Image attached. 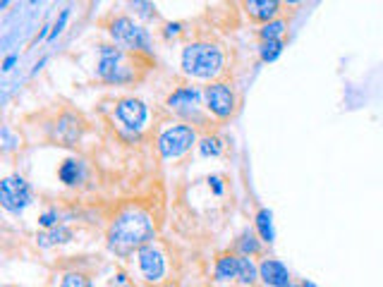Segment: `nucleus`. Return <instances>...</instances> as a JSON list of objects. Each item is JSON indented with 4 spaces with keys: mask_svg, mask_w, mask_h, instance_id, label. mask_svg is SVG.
I'll return each mask as SVG.
<instances>
[{
    "mask_svg": "<svg viewBox=\"0 0 383 287\" xmlns=\"http://www.w3.org/2000/svg\"><path fill=\"white\" fill-rule=\"evenodd\" d=\"M15 62H17V55H8V57H5V62H3V70L10 72V70H12Z\"/></svg>",
    "mask_w": 383,
    "mask_h": 287,
    "instance_id": "bb28decb",
    "label": "nucleus"
},
{
    "mask_svg": "<svg viewBox=\"0 0 383 287\" xmlns=\"http://www.w3.org/2000/svg\"><path fill=\"white\" fill-rule=\"evenodd\" d=\"M288 287H297V285H292V283H290V285H288ZM299 287H302V285H299Z\"/></svg>",
    "mask_w": 383,
    "mask_h": 287,
    "instance_id": "7c9ffc66",
    "label": "nucleus"
},
{
    "mask_svg": "<svg viewBox=\"0 0 383 287\" xmlns=\"http://www.w3.org/2000/svg\"><path fill=\"white\" fill-rule=\"evenodd\" d=\"M60 180L65 182V185H80L82 180H84L86 170H84V163H82L80 158H67L63 165H60L58 170Z\"/></svg>",
    "mask_w": 383,
    "mask_h": 287,
    "instance_id": "ddd939ff",
    "label": "nucleus"
},
{
    "mask_svg": "<svg viewBox=\"0 0 383 287\" xmlns=\"http://www.w3.org/2000/svg\"><path fill=\"white\" fill-rule=\"evenodd\" d=\"M108 287H134V283L127 273H115L111 278V283H108Z\"/></svg>",
    "mask_w": 383,
    "mask_h": 287,
    "instance_id": "393cba45",
    "label": "nucleus"
},
{
    "mask_svg": "<svg viewBox=\"0 0 383 287\" xmlns=\"http://www.w3.org/2000/svg\"><path fill=\"white\" fill-rule=\"evenodd\" d=\"M302 287H319V285H317V283H312V280H304Z\"/></svg>",
    "mask_w": 383,
    "mask_h": 287,
    "instance_id": "c85d7f7f",
    "label": "nucleus"
},
{
    "mask_svg": "<svg viewBox=\"0 0 383 287\" xmlns=\"http://www.w3.org/2000/svg\"><path fill=\"white\" fill-rule=\"evenodd\" d=\"M163 34L168 36V39H170V36H178V34H180V24H178V22H175V24H165V31H163Z\"/></svg>",
    "mask_w": 383,
    "mask_h": 287,
    "instance_id": "a878e982",
    "label": "nucleus"
},
{
    "mask_svg": "<svg viewBox=\"0 0 383 287\" xmlns=\"http://www.w3.org/2000/svg\"><path fill=\"white\" fill-rule=\"evenodd\" d=\"M221 151H223V144H221L218 137H204L199 142V154L204 156V158H209V156H221Z\"/></svg>",
    "mask_w": 383,
    "mask_h": 287,
    "instance_id": "412c9836",
    "label": "nucleus"
},
{
    "mask_svg": "<svg viewBox=\"0 0 383 287\" xmlns=\"http://www.w3.org/2000/svg\"><path fill=\"white\" fill-rule=\"evenodd\" d=\"M245 8L254 19L273 22V17H276L278 10H281V3H278V0H250V3H245Z\"/></svg>",
    "mask_w": 383,
    "mask_h": 287,
    "instance_id": "9b49d317",
    "label": "nucleus"
},
{
    "mask_svg": "<svg viewBox=\"0 0 383 287\" xmlns=\"http://www.w3.org/2000/svg\"><path fill=\"white\" fill-rule=\"evenodd\" d=\"M72 237H75V234H72L70 228L58 225V228H53V230H46V232H39L36 242H39V247L50 249V247H55V244H67V242H72Z\"/></svg>",
    "mask_w": 383,
    "mask_h": 287,
    "instance_id": "f8f14e48",
    "label": "nucleus"
},
{
    "mask_svg": "<svg viewBox=\"0 0 383 287\" xmlns=\"http://www.w3.org/2000/svg\"><path fill=\"white\" fill-rule=\"evenodd\" d=\"M204 98H206V108L216 118H230L235 113V91L227 84H223V82H214V84L206 86Z\"/></svg>",
    "mask_w": 383,
    "mask_h": 287,
    "instance_id": "0eeeda50",
    "label": "nucleus"
},
{
    "mask_svg": "<svg viewBox=\"0 0 383 287\" xmlns=\"http://www.w3.org/2000/svg\"><path fill=\"white\" fill-rule=\"evenodd\" d=\"M153 234L156 228L151 216L142 208H127L108 228V249L118 257H129L132 252L151 244Z\"/></svg>",
    "mask_w": 383,
    "mask_h": 287,
    "instance_id": "f257e3e1",
    "label": "nucleus"
},
{
    "mask_svg": "<svg viewBox=\"0 0 383 287\" xmlns=\"http://www.w3.org/2000/svg\"><path fill=\"white\" fill-rule=\"evenodd\" d=\"M58 221H60V218H58V211H46L44 216L39 218V223H41V225H44V228H48V230L58 228Z\"/></svg>",
    "mask_w": 383,
    "mask_h": 287,
    "instance_id": "b1692460",
    "label": "nucleus"
},
{
    "mask_svg": "<svg viewBox=\"0 0 383 287\" xmlns=\"http://www.w3.org/2000/svg\"><path fill=\"white\" fill-rule=\"evenodd\" d=\"M225 55L221 46L196 41V44L185 46L183 50V72L196 80H214L223 72Z\"/></svg>",
    "mask_w": 383,
    "mask_h": 287,
    "instance_id": "f03ea898",
    "label": "nucleus"
},
{
    "mask_svg": "<svg viewBox=\"0 0 383 287\" xmlns=\"http://www.w3.org/2000/svg\"><path fill=\"white\" fill-rule=\"evenodd\" d=\"M237 249L242 252L240 257H254V254H259V249H261V244L254 237V232H245L240 237V242H237Z\"/></svg>",
    "mask_w": 383,
    "mask_h": 287,
    "instance_id": "aec40b11",
    "label": "nucleus"
},
{
    "mask_svg": "<svg viewBox=\"0 0 383 287\" xmlns=\"http://www.w3.org/2000/svg\"><path fill=\"white\" fill-rule=\"evenodd\" d=\"M256 278H259V268L252 263V259L240 257V273H237V280L245 285H252V283H256Z\"/></svg>",
    "mask_w": 383,
    "mask_h": 287,
    "instance_id": "a211bd4d",
    "label": "nucleus"
},
{
    "mask_svg": "<svg viewBox=\"0 0 383 287\" xmlns=\"http://www.w3.org/2000/svg\"><path fill=\"white\" fill-rule=\"evenodd\" d=\"M201 98V91L196 86H180L175 89L168 96V106L170 108H185V106H194Z\"/></svg>",
    "mask_w": 383,
    "mask_h": 287,
    "instance_id": "4468645a",
    "label": "nucleus"
},
{
    "mask_svg": "<svg viewBox=\"0 0 383 287\" xmlns=\"http://www.w3.org/2000/svg\"><path fill=\"white\" fill-rule=\"evenodd\" d=\"M111 36L115 46L127 50H151V36L149 31L129 17H115L111 22Z\"/></svg>",
    "mask_w": 383,
    "mask_h": 287,
    "instance_id": "7ed1b4c3",
    "label": "nucleus"
},
{
    "mask_svg": "<svg viewBox=\"0 0 383 287\" xmlns=\"http://www.w3.org/2000/svg\"><path fill=\"white\" fill-rule=\"evenodd\" d=\"M32 199H34L32 187H29V182L24 177L10 175L0 182V203H3L5 211L22 213L32 203Z\"/></svg>",
    "mask_w": 383,
    "mask_h": 287,
    "instance_id": "423d86ee",
    "label": "nucleus"
},
{
    "mask_svg": "<svg viewBox=\"0 0 383 287\" xmlns=\"http://www.w3.org/2000/svg\"><path fill=\"white\" fill-rule=\"evenodd\" d=\"M283 48H286L283 39L281 41H263L261 48H259V55H261L263 62H273V60H278V57H281Z\"/></svg>",
    "mask_w": 383,
    "mask_h": 287,
    "instance_id": "6ab92c4d",
    "label": "nucleus"
},
{
    "mask_svg": "<svg viewBox=\"0 0 383 287\" xmlns=\"http://www.w3.org/2000/svg\"><path fill=\"white\" fill-rule=\"evenodd\" d=\"M259 278L268 287H288L290 285V270L283 261L278 259H263L259 263Z\"/></svg>",
    "mask_w": 383,
    "mask_h": 287,
    "instance_id": "9d476101",
    "label": "nucleus"
},
{
    "mask_svg": "<svg viewBox=\"0 0 383 287\" xmlns=\"http://www.w3.org/2000/svg\"><path fill=\"white\" fill-rule=\"evenodd\" d=\"M256 230H259V237L263 239V242L271 244L273 239H276V230H273V213L268 211V208H261V211L256 213Z\"/></svg>",
    "mask_w": 383,
    "mask_h": 287,
    "instance_id": "dca6fc26",
    "label": "nucleus"
},
{
    "mask_svg": "<svg viewBox=\"0 0 383 287\" xmlns=\"http://www.w3.org/2000/svg\"><path fill=\"white\" fill-rule=\"evenodd\" d=\"M288 22L286 19H273V22H266L261 27V39L263 41H281V36L286 34Z\"/></svg>",
    "mask_w": 383,
    "mask_h": 287,
    "instance_id": "f3484780",
    "label": "nucleus"
},
{
    "mask_svg": "<svg viewBox=\"0 0 383 287\" xmlns=\"http://www.w3.org/2000/svg\"><path fill=\"white\" fill-rule=\"evenodd\" d=\"M60 287H94V285H91V280L84 273H65Z\"/></svg>",
    "mask_w": 383,
    "mask_h": 287,
    "instance_id": "4be33fe9",
    "label": "nucleus"
},
{
    "mask_svg": "<svg viewBox=\"0 0 383 287\" xmlns=\"http://www.w3.org/2000/svg\"><path fill=\"white\" fill-rule=\"evenodd\" d=\"M67 17H70V10H63V12H60V17L55 19V24H53V29H50V34H48V39H50V41H53V39H58V34L65 29Z\"/></svg>",
    "mask_w": 383,
    "mask_h": 287,
    "instance_id": "5701e85b",
    "label": "nucleus"
},
{
    "mask_svg": "<svg viewBox=\"0 0 383 287\" xmlns=\"http://www.w3.org/2000/svg\"><path fill=\"white\" fill-rule=\"evenodd\" d=\"M96 72L108 84H127V82L134 80L129 67L122 65V48H118V46H101L98 48Z\"/></svg>",
    "mask_w": 383,
    "mask_h": 287,
    "instance_id": "20e7f679",
    "label": "nucleus"
},
{
    "mask_svg": "<svg viewBox=\"0 0 383 287\" xmlns=\"http://www.w3.org/2000/svg\"><path fill=\"white\" fill-rule=\"evenodd\" d=\"M209 182H214V192H216V194H223V187H221V180H218V177H211Z\"/></svg>",
    "mask_w": 383,
    "mask_h": 287,
    "instance_id": "cd10ccee",
    "label": "nucleus"
},
{
    "mask_svg": "<svg viewBox=\"0 0 383 287\" xmlns=\"http://www.w3.org/2000/svg\"><path fill=\"white\" fill-rule=\"evenodd\" d=\"M158 287H178V285H173V283H165V285H158Z\"/></svg>",
    "mask_w": 383,
    "mask_h": 287,
    "instance_id": "c756f323",
    "label": "nucleus"
},
{
    "mask_svg": "<svg viewBox=\"0 0 383 287\" xmlns=\"http://www.w3.org/2000/svg\"><path fill=\"white\" fill-rule=\"evenodd\" d=\"M237 273H240V257H232V254H225L216 261V280H235Z\"/></svg>",
    "mask_w": 383,
    "mask_h": 287,
    "instance_id": "2eb2a0df",
    "label": "nucleus"
},
{
    "mask_svg": "<svg viewBox=\"0 0 383 287\" xmlns=\"http://www.w3.org/2000/svg\"><path fill=\"white\" fill-rule=\"evenodd\" d=\"M196 144V132L189 124H173V127L163 129L158 137V154L165 160H173L185 156L192 146Z\"/></svg>",
    "mask_w": 383,
    "mask_h": 287,
    "instance_id": "39448f33",
    "label": "nucleus"
},
{
    "mask_svg": "<svg viewBox=\"0 0 383 287\" xmlns=\"http://www.w3.org/2000/svg\"><path fill=\"white\" fill-rule=\"evenodd\" d=\"M115 118L120 120L127 129H134V132H137V129H142L144 124H147L149 108L144 106V101H139V98H125V101L118 103Z\"/></svg>",
    "mask_w": 383,
    "mask_h": 287,
    "instance_id": "1a4fd4ad",
    "label": "nucleus"
},
{
    "mask_svg": "<svg viewBox=\"0 0 383 287\" xmlns=\"http://www.w3.org/2000/svg\"><path fill=\"white\" fill-rule=\"evenodd\" d=\"M137 263H139V270H142L144 280H149V283H158V280L165 275L163 252L153 247V244H147V247L139 249V252H137Z\"/></svg>",
    "mask_w": 383,
    "mask_h": 287,
    "instance_id": "6e6552de",
    "label": "nucleus"
}]
</instances>
